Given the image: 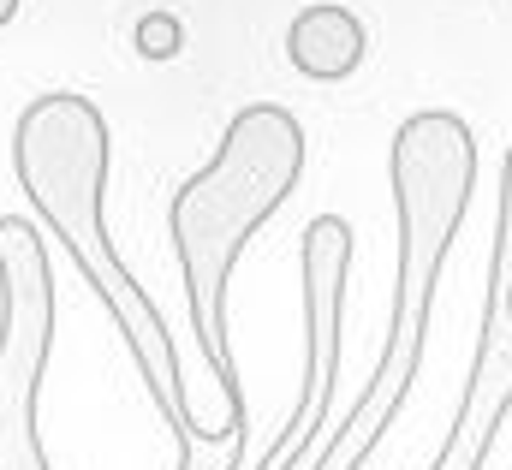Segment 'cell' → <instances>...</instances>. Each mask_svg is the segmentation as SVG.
I'll use <instances>...</instances> for the list:
<instances>
[{
  "label": "cell",
  "mask_w": 512,
  "mask_h": 470,
  "mask_svg": "<svg viewBox=\"0 0 512 470\" xmlns=\"http://www.w3.org/2000/svg\"><path fill=\"white\" fill-rule=\"evenodd\" d=\"M364 48H370V36H364V18L352 6H304L292 18V30H286L292 66L304 78H316V84L352 78L364 66Z\"/></svg>",
  "instance_id": "cell-7"
},
{
  "label": "cell",
  "mask_w": 512,
  "mask_h": 470,
  "mask_svg": "<svg viewBox=\"0 0 512 470\" xmlns=\"http://www.w3.org/2000/svg\"><path fill=\"white\" fill-rule=\"evenodd\" d=\"M131 42H137L143 60H173V54L185 48V24H179L173 12H143L137 30H131Z\"/></svg>",
  "instance_id": "cell-8"
},
{
  "label": "cell",
  "mask_w": 512,
  "mask_h": 470,
  "mask_svg": "<svg viewBox=\"0 0 512 470\" xmlns=\"http://www.w3.org/2000/svg\"><path fill=\"white\" fill-rule=\"evenodd\" d=\"M393 209H399V274H393V310H387V340L370 369V387L352 399L346 423L310 453L304 470H364V459L382 447L399 405L411 399L423 352H429V316H435V286L447 268V250L465 227L471 191H477V137L471 125L447 108L399 119L393 155Z\"/></svg>",
  "instance_id": "cell-2"
},
{
  "label": "cell",
  "mask_w": 512,
  "mask_h": 470,
  "mask_svg": "<svg viewBox=\"0 0 512 470\" xmlns=\"http://www.w3.org/2000/svg\"><path fill=\"white\" fill-rule=\"evenodd\" d=\"M298 268H304V387H298V411L268 441V459L256 470H304L316 453V435L328 429L340 346H346L340 322H346V274H352V221L316 215L298 238Z\"/></svg>",
  "instance_id": "cell-5"
},
{
  "label": "cell",
  "mask_w": 512,
  "mask_h": 470,
  "mask_svg": "<svg viewBox=\"0 0 512 470\" xmlns=\"http://www.w3.org/2000/svg\"><path fill=\"white\" fill-rule=\"evenodd\" d=\"M304 173V125L280 102H251L227 119L221 149L173 191V250L185 274V316L191 340L209 363L227 411L245 423V387L227 334V286L262 221L280 215Z\"/></svg>",
  "instance_id": "cell-3"
},
{
  "label": "cell",
  "mask_w": 512,
  "mask_h": 470,
  "mask_svg": "<svg viewBox=\"0 0 512 470\" xmlns=\"http://www.w3.org/2000/svg\"><path fill=\"white\" fill-rule=\"evenodd\" d=\"M507 322H512V310H507Z\"/></svg>",
  "instance_id": "cell-10"
},
{
  "label": "cell",
  "mask_w": 512,
  "mask_h": 470,
  "mask_svg": "<svg viewBox=\"0 0 512 470\" xmlns=\"http://www.w3.org/2000/svg\"><path fill=\"white\" fill-rule=\"evenodd\" d=\"M18 18V0H0V24H12Z\"/></svg>",
  "instance_id": "cell-9"
},
{
  "label": "cell",
  "mask_w": 512,
  "mask_h": 470,
  "mask_svg": "<svg viewBox=\"0 0 512 470\" xmlns=\"http://www.w3.org/2000/svg\"><path fill=\"white\" fill-rule=\"evenodd\" d=\"M108 119L90 96H72V90H54V96H36L18 125H12V173L36 209V221L54 233V244H66L78 280L108 304L120 340H126L131 363L149 387V399L161 405V417L197 441H215V423L209 411L197 405V387L185 381V363L179 346L155 310V298L137 286V274L126 268V256L114 250L108 238Z\"/></svg>",
  "instance_id": "cell-1"
},
{
  "label": "cell",
  "mask_w": 512,
  "mask_h": 470,
  "mask_svg": "<svg viewBox=\"0 0 512 470\" xmlns=\"http://www.w3.org/2000/svg\"><path fill=\"white\" fill-rule=\"evenodd\" d=\"M507 310H512V143L501 161V203H495V238H489V280H483V328H477V357L459 393V417L447 447L435 453L429 470H489L495 435L512 417V369L495 381V363L507 346Z\"/></svg>",
  "instance_id": "cell-6"
},
{
  "label": "cell",
  "mask_w": 512,
  "mask_h": 470,
  "mask_svg": "<svg viewBox=\"0 0 512 470\" xmlns=\"http://www.w3.org/2000/svg\"><path fill=\"white\" fill-rule=\"evenodd\" d=\"M54 352V268L30 215H0V470H54L36 405Z\"/></svg>",
  "instance_id": "cell-4"
}]
</instances>
